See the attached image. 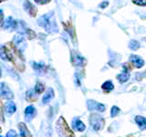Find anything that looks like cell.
<instances>
[{
	"instance_id": "6da1fadb",
	"label": "cell",
	"mask_w": 146,
	"mask_h": 137,
	"mask_svg": "<svg viewBox=\"0 0 146 137\" xmlns=\"http://www.w3.org/2000/svg\"><path fill=\"white\" fill-rule=\"evenodd\" d=\"M0 55L1 58L4 61H10L13 62L20 71H24L25 70V64H24V59H23L21 56V52L18 50L16 46L12 43H8L7 47L1 48V51H0Z\"/></svg>"
},
{
	"instance_id": "7a4b0ae2",
	"label": "cell",
	"mask_w": 146,
	"mask_h": 137,
	"mask_svg": "<svg viewBox=\"0 0 146 137\" xmlns=\"http://www.w3.org/2000/svg\"><path fill=\"white\" fill-rule=\"evenodd\" d=\"M38 24L40 27H42L46 31L48 32V33H55V32L58 31L56 22H55L53 14L51 13L40 17L38 20Z\"/></svg>"
},
{
	"instance_id": "3957f363",
	"label": "cell",
	"mask_w": 146,
	"mask_h": 137,
	"mask_svg": "<svg viewBox=\"0 0 146 137\" xmlns=\"http://www.w3.org/2000/svg\"><path fill=\"white\" fill-rule=\"evenodd\" d=\"M56 131L58 137H75L74 132L62 116L59 117L56 122Z\"/></svg>"
},
{
	"instance_id": "277c9868",
	"label": "cell",
	"mask_w": 146,
	"mask_h": 137,
	"mask_svg": "<svg viewBox=\"0 0 146 137\" xmlns=\"http://www.w3.org/2000/svg\"><path fill=\"white\" fill-rule=\"evenodd\" d=\"M90 124L96 132L102 130L105 126V120L98 113H91L90 115Z\"/></svg>"
},
{
	"instance_id": "5b68a950",
	"label": "cell",
	"mask_w": 146,
	"mask_h": 137,
	"mask_svg": "<svg viewBox=\"0 0 146 137\" xmlns=\"http://www.w3.org/2000/svg\"><path fill=\"white\" fill-rule=\"evenodd\" d=\"M87 107H88V110H90V111H96L99 112H103L105 111V106L103 104L93 100H89L87 102Z\"/></svg>"
},
{
	"instance_id": "8992f818",
	"label": "cell",
	"mask_w": 146,
	"mask_h": 137,
	"mask_svg": "<svg viewBox=\"0 0 146 137\" xmlns=\"http://www.w3.org/2000/svg\"><path fill=\"white\" fill-rule=\"evenodd\" d=\"M13 41H14V45L16 46V48L18 50H19L20 52H23L25 50V49L27 48V42H26V40L20 35L15 36V38H14Z\"/></svg>"
},
{
	"instance_id": "52a82bcc",
	"label": "cell",
	"mask_w": 146,
	"mask_h": 137,
	"mask_svg": "<svg viewBox=\"0 0 146 137\" xmlns=\"http://www.w3.org/2000/svg\"><path fill=\"white\" fill-rule=\"evenodd\" d=\"M0 94H1L2 99H7V100H10L14 98L13 92L10 90V89L8 88V86L2 82L1 83V88H0Z\"/></svg>"
},
{
	"instance_id": "ba28073f",
	"label": "cell",
	"mask_w": 146,
	"mask_h": 137,
	"mask_svg": "<svg viewBox=\"0 0 146 137\" xmlns=\"http://www.w3.org/2000/svg\"><path fill=\"white\" fill-rule=\"evenodd\" d=\"M36 114V110L34 106H32V105H29V106H27L25 110V119L26 121L29 122L31 120H33L35 118Z\"/></svg>"
},
{
	"instance_id": "9c48e42d",
	"label": "cell",
	"mask_w": 146,
	"mask_h": 137,
	"mask_svg": "<svg viewBox=\"0 0 146 137\" xmlns=\"http://www.w3.org/2000/svg\"><path fill=\"white\" fill-rule=\"evenodd\" d=\"M32 67H33L34 70L36 71V73L38 75H43L46 73L48 70V67L43 63H36V62H33L32 63Z\"/></svg>"
},
{
	"instance_id": "30bf717a",
	"label": "cell",
	"mask_w": 146,
	"mask_h": 137,
	"mask_svg": "<svg viewBox=\"0 0 146 137\" xmlns=\"http://www.w3.org/2000/svg\"><path fill=\"white\" fill-rule=\"evenodd\" d=\"M72 63H73V65H75L77 67H83L86 63V61L83 57L80 56V55L74 54L72 56Z\"/></svg>"
},
{
	"instance_id": "8fae6325",
	"label": "cell",
	"mask_w": 146,
	"mask_h": 137,
	"mask_svg": "<svg viewBox=\"0 0 146 137\" xmlns=\"http://www.w3.org/2000/svg\"><path fill=\"white\" fill-rule=\"evenodd\" d=\"M2 27L5 29H15L17 27V21L12 17H9L8 18H7L6 21L2 23Z\"/></svg>"
},
{
	"instance_id": "7c38bea8",
	"label": "cell",
	"mask_w": 146,
	"mask_h": 137,
	"mask_svg": "<svg viewBox=\"0 0 146 137\" xmlns=\"http://www.w3.org/2000/svg\"><path fill=\"white\" fill-rule=\"evenodd\" d=\"M24 9L31 17H35L36 15V11H38L36 8L29 1H27V0H25L24 2Z\"/></svg>"
},
{
	"instance_id": "4fadbf2b",
	"label": "cell",
	"mask_w": 146,
	"mask_h": 137,
	"mask_svg": "<svg viewBox=\"0 0 146 137\" xmlns=\"http://www.w3.org/2000/svg\"><path fill=\"white\" fill-rule=\"evenodd\" d=\"M72 125H73V128H74L75 130H77L78 132H83L86 129V126L83 123V122L80 121L79 118L73 119V120H72Z\"/></svg>"
},
{
	"instance_id": "5bb4252c",
	"label": "cell",
	"mask_w": 146,
	"mask_h": 137,
	"mask_svg": "<svg viewBox=\"0 0 146 137\" xmlns=\"http://www.w3.org/2000/svg\"><path fill=\"white\" fill-rule=\"evenodd\" d=\"M130 61H131V63L133 64L134 67L136 68H141L144 65V61L143 59L141 57L137 56V55H131L130 56Z\"/></svg>"
},
{
	"instance_id": "9a60e30c",
	"label": "cell",
	"mask_w": 146,
	"mask_h": 137,
	"mask_svg": "<svg viewBox=\"0 0 146 137\" xmlns=\"http://www.w3.org/2000/svg\"><path fill=\"white\" fill-rule=\"evenodd\" d=\"M18 129H19L20 132V136L21 137H32L31 132H29V130L27 129V125L24 122H19L18 123Z\"/></svg>"
},
{
	"instance_id": "2e32d148",
	"label": "cell",
	"mask_w": 146,
	"mask_h": 137,
	"mask_svg": "<svg viewBox=\"0 0 146 137\" xmlns=\"http://www.w3.org/2000/svg\"><path fill=\"white\" fill-rule=\"evenodd\" d=\"M17 111V106L15 102H7L5 104V112L8 114H12L14 112H16Z\"/></svg>"
},
{
	"instance_id": "e0dca14e",
	"label": "cell",
	"mask_w": 146,
	"mask_h": 137,
	"mask_svg": "<svg viewBox=\"0 0 146 137\" xmlns=\"http://www.w3.org/2000/svg\"><path fill=\"white\" fill-rule=\"evenodd\" d=\"M135 122L137 123V125L139 126L141 130H146V118L143 116H136L135 117Z\"/></svg>"
},
{
	"instance_id": "ac0fdd59",
	"label": "cell",
	"mask_w": 146,
	"mask_h": 137,
	"mask_svg": "<svg viewBox=\"0 0 146 137\" xmlns=\"http://www.w3.org/2000/svg\"><path fill=\"white\" fill-rule=\"evenodd\" d=\"M26 100L29 102H34L38 100V95L35 93V91L33 90H29L26 93Z\"/></svg>"
},
{
	"instance_id": "d6986e66",
	"label": "cell",
	"mask_w": 146,
	"mask_h": 137,
	"mask_svg": "<svg viewBox=\"0 0 146 137\" xmlns=\"http://www.w3.org/2000/svg\"><path fill=\"white\" fill-rule=\"evenodd\" d=\"M53 97H54V90H53V89L49 88V89L47 90V92H46V94L43 96V99H42L43 103H44V104L48 103V102H49V100H51V99H53Z\"/></svg>"
},
{
	"instance_id": "ffe728a7",
	"label": "cell",
	"mask_w": 146,
	"mask_h": 137,
	"mask_svg": "<svg viewBox=\"0 0 146 137\" xmlns=\"http://www.w3.org/2000/svg\"><path fill=\"white\" fill-rule=\"evenodd\" d=\"M117 79L119 80V81H120L121 83H124V82L129 80V79H130V73L125 70L123 72H121V74L117 75Z\"/></svg>"
},
{
	"instance_id": "44dd1931",
	"label": "cell",
	"mask_w": 146,
	"mask_h": 137,
	"mask_svg": "<svg viewBox=\"0 0 146 137\" xmlns=\"http://www.w3.org/2000/svg\"><path fill=\"white\" fill-rule=\"evenodd\" d=\"M102 89L106 92H109V91H111L114 89V85L111 80H107L102 85Z\"/></svg>"
},
{
	"instance_id": "7402d4cb",
	"label": "cell",
	"mask_w": 146,
	"mask_h": 137,
	"mask_svg": "<svg viewBox=\"0 0 146 137\" xmlns=\"http://www.w3.org/2000/svg\"><path fill=\"white\" fill-rule=\"evenodd\" d=\"M45 90V85L41 82H36L35 85V90L38 94H41Z\"/></svg>"
},
{
	"instance_id": "603a6c76",
	"label": "cell",
	"mask_w": 146,
	"mask_h": 137,
	"mask_svg": "<svg viewBox=\"0 0 146 137\" xmlns=\"http://www.w3.org/2000/svg\"><path fill=\"white\" fill-rule=\"evenodd\" d=\"M129 48L132 50H136L140 48V43L136 40H131L129 44Z\"/></svg>"
},
{
	"instance_id": "cb8c5ba5",
	"label": "cell",
	"mask_w": 146,
	"mask_h": 137,
	"mask_svg": "<svg viewBox=\"0 0 146 137\" xmlns=\"http://www.w3.org/2000/svg\"><path fill=\"white\" fill-rule=\"evenodd\" d=\"M120 112H121V110H120V108H119V107H117V106H112L111 107V116L112 118L116 117L118 114L120 113Z\"/></svg>"
},
{
	"instance_id": "d4e9b609",
	"label": "cell",
	"mask_w": 146,
	"mask_h": 137,
	"mask_svg": "<svg viewBox=\"0 0 146 137\" xmlns=\"http://www.w3.org/2000/svg\"><path fill=\"white\" fill-rule=\"evenodd\" d=\"M26 34L27 36V38H29V39H33L35 37H36V33L31 29H26Z\"/></svg>"
},
{
	"instance_id": "484cf974",
	"label": "cell",
	"mask_w": 146,
	"mask_h": 137,
	"mask_svg": "<svg viewBox=\"0 0 146 137\" xmlns=\"http://www.w3.org/2000/svg\"><path fill=\"white\" fill-rule=\"evenodd\" d=\"M132 2L138 6H146V0H132Z\"/></svg>"
},
{
	"instance_id": "4316f807",
	"label": "cell",
	"mask_w": 146,
	"mask_h": 137,
	"mask_svg": "<svg viewBox=\"0 0 146 137\" xmlns=\"http://www.w3.org/2000/svg\"><path fill=\"white\" fill-rule=\"evenodd\" d=\"M7 137H18L17 132L14 131V130H9L7 134Z\"/></svg>"
},
{
	"instance_id": "83f0119b",
	"label": "cell",
	"mask_w": 146,
	"mask_h": 137,
	"mask_svg": "<svg viewBox=\"0 0 146 137\" xmlns=\"http://www.w3.org/2000/svg\"><path fill=\"white\" fill-rule=\"evenodd\" d=\"M50 1H51V0H35V2L39 5H46V4L49 3Z\"/></svg>"
},
{
	"instance_id": "f1b7e54d",
	"label": "cell",
	"mask_w": 146,
	"mask_h": 137,
	"mask_svg": "<svg viewBox=\"0 0 146 137\" xmlns=\"http://www.w3.org/2000/svg\"><path fill=\"white\" fill-rule=\"evenodd\" d=\"M109 5V2L108 1H105V2H103V3H102L100 5V8H105V7H107V6Z\"/></svg>"
}]
</instances>
